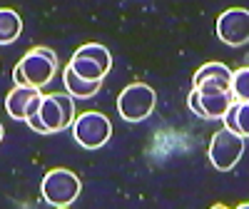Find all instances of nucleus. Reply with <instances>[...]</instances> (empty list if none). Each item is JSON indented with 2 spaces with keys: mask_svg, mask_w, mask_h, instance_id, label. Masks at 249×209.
I'll return each instance as SVG.
<instances>
[{
  "mask_svg": "<svg viewBox=\"0 0 249 209\" xmlns=\"http://www.w3.org/2000/svg\"><path fill=\"white\" fill-rule=\"evenodd\" d=\"M157 95L147 82H130L117 97V112L124 122H142L155 112Z\"/></svg>",
  "mask_w": 249,
  "mask_h": 209,
  "instance_id": "39448f33",
  "label": "nucleus"
},
{
  "mask_svg": "<svg viewBox=\"0 0 249 209\" xmlns=\"http://www.w3.org/2000/svg\"><path fill=\"white\" fill-rule=\"evenodd\" d=\"M37 95H43L40 90H33V87H13L5 97V110L13 120L18 122H25V112H28V104L37 97Z\"/></svg>",
  "mask_w": 249,
  "mask_h": 209,
  "instance_id": "9b49d317",
  "label": "nucleus"
},
{
  "mask_svg": "<svg viewBox=\"0 0 249 209\" xmlns=\"http://www.w3.org/2000/svg\"><path fill=\"white\" fill-rule=\"evenodd\" d=\"M23 33V17L13 8H0V45H10Z\"/></svg>",
  "mask_w": 249,
  "mask_h": 209,
  "instance_id": "4468645a",
  "label": "nucleus"
},
{
  "mask_svg": "<svg viewBox=\"0 0 249 209\" xmlns=\"http://www.w3.org/2000/svg\"><path fill=\"white\" fill-rule=\"evenodd\" d=\"M197 92V90H195ZM199 107H202V117L204 120H222L224 112L232 107V92L230 90H219V92H197Z\"/></svg>",
  "mask_w": 249,
  "mask_h": 209,
  "instance_id": "9d476101",
  "label": "nucleus"
},
{
  "mask_svg": "<svg viewBox=\"0 0 249 209\" xmlns=\"http://www.w3.org/2000/svg\"><path fill=\"white\" fill-rule=\"evenodd\" d=\"M230 92H232L234 102H249V70L247 68H239L237 72H232Z\"/></svg>",
  "mask_w": 249,
  "mask_h": 209,
  "instance_id": "2eb2a0df",
  "label": "nucleus"
},
{
  "mask_svg": "<svg viewBox=\"0 0 249 209\" xmlns=\"http://www.w3.org/2000/svg\"><path fill=\"white\" fill-rule=\"evenodd\" d=\"M222 122H224V130H230V132L247 139V135H249V102H232V107L224 112Z\"/></svg>",
  "mask_w": 249,
  "mask_h": 209,
  "instance_id": "f8f14e48",
  "label": "nucleus"
},
{
  "mask_svg": "<svg viewBox=\"0 0 249 209\" xmlns=\"http://www.w3.org/2000/svg\"><path fill=\"white\" fill-rule=\"evenodd\" d=\"M60 209H70V207H60Z\"/></svg>",
  "mask_w": 249,
  "mask_h": 209,
  "instance_id": "aec40b11",
  "label": "nucleus"
},
{
  "mask_svg": "<svg viewBox=\"0 0 249 209\" xmlns=\"http://www.w3.org/2000/svg\"><path fill=\"white\" fill-rule=\"evenodd\" d=\"M237 209H249V204H247V202H242V204H239Z\"/></svg>",
  "mask_w": 249,
  "mask_h": 209,
  "instance_id": "6ab92c4d",
  "label": "nucleus"
},
{
  "mask_svg": "<svg viewBox=\"0 0 249 209\" xmlns=\"http://www.w3.org/2000/svg\"><path fill=\"white\" fill-rule=\"evenodd\" d=\"M3 135H5V127H3V124H0V142H3Z\"/></svg>",
  "mask_w": 249,
  "mask_h": 209,
  "instance_id": "a211bd4d",
  "label": "nucleus"
},
{
  "mask_svg": "<svg viewBox=\"0 0 249 209\" xmlns=\"http://www.w3.org/2000/svg\"><path fill=\"white\" fill-rule=\"evenodd\" d=\"M217 37L230 48H244L249 43V10L230 8L217 17Z\"/></svg>",
  "mask_w": 249,
  "mask_h": 209,
  "instance_id": "6e6552de",
  "label": "nucleus"
},
{
  "mask_svg": "<svg viewBox=\"0 0 249 209\" xmlns=\"http://www.w3.org/2000/svg\"><path fill=\"white\" fill-rule=\"evenodd\" d=\"M57 68H60V60H57V52L53 48H33L28 50L20 62L13 70V80L18 87H33V90H43L48 87L50 82L55 80L57 75Z\"/></svg>",
  "mask_w": 249,
  "mask_h": 209,
  "instance_id": "f257e3e1",
  "label": "nucleus"
},
{
  "mask_svg": "<svg viewBox=\"0 0 249 209\" xmlns=\"http://www.w3.org/2000/svg\"><path fill=\"white\" fill-rule=\"evenodd\" d=\"M80 190H82L80 177L72 170H62V167L45 172L43 182H40V194H43L45 204H50L53 209L72 207L75 199L80 197Z\"/></svg>",
  "mask_w": 249,
  "mask_h": 209,
  "instance_id": "20e7f679",
  "label": "nucleus"
},
{
  "mask_svg": "<svg viewBox=\"0 0 249 209\" xmlns=\"http://www.w3.org/2000/svg\"><path fill=\"white\" fill-rule=\"evenodd\" d=\"M68 68L85 82H102L112 68V55L105 45L88 43V45H80L72 52Z\"/></svg>",
  "mask_w": 249,
  "mask_h": 209,
  "instance_id": "7ed1b4c3",
  "label": "nucleus"
},
{
  "mask_svg": "<svg viewBox=\"0 0 249 209\" xmlns=\"http://www.w3.org/2000/svg\"><path fill=\"white\" fill-rule=\"evenodd\" d=\"M187 104H190V110H192L197 117H202V107H199V100H197V92H195V90L190 92V97H187ZM202 120H204V117H202Z\"/></svg>",
  "mask_w": 249,
  "mask_h": 209,
  "instance_id": "dca6fc26",
  "label": "nucleus"
},
{
  "mask_svg": "<svg viewBox=\"0 0 249 209\" xmlns=\"http://www.w3.org/2000/svg\"><path fill=\"white\" fill-rule=\"evenodd\" d=\"M199 85H217L222 90H230L232 70L227 68L224 62H204L192 77V87H199Z\"/></svg>",
  "mask_w": 249,
  "mask_h": 209,
  "instance_id": "1a4fd4ad",
  "label": "nucleus"
},
{
  "mask_svg": "<svg viewBox=\"0 0 249 209\" xmlns=\"http://www.w3.org/2000/svg\"><path fill=\"white\" fill-rule=\"evenodd\" d=\"M244 142H247L244 137L224 130V127L217 130L212 135V142H210V162H212L214 170L232 172L244 155Z\"/></svg>",
  "mask_w": 249,
  "mask_h": 209,
  "instance_id": "0eeeda50",
  "label": "nucleus"
},
{
  "mask_svg": "<svg viewBox=\"0 0 249 209\" xmlns=\"http://www.w3.org/2000/svg\"><path fill=\"white\" fill-rule=\"evenodd\" d=\"M210 209H230V207H224V204H214V207H210Z\"/></svg>",
  "mask_w": 249,
  "mask_h": 209,
  "instance_id": "f3484780",
  "label": "nucleus"
},
{
  "mask_svg": "<svg viewBox=\"0 0 249 209\" xmlns=\"http://www.w3.org/2000/svg\"><path fill=\"white\" fill-rule=\"evenodd\" d=\"M72 137L82 150H100L112 137V122L102 112H82L72 122Z\"/></svg>",
  "mask_w": 249,
  "mask_h": 209,
  "instance_id": "423d86ee",
  "label": "nucleus"
},
{
  "mask_svg": "<svg viewBox=\"0 0 249 209\" xmlns=\"http://www.w3.org/2000/svg\"><path fill=\"white\" fill-rule=\"evenodd\" d=\"M28 127L37 135H53V132H62L72 127L75 122V102L70 95H43V102H40L37 115L28 117Z\"/></svg>",
  "mask_w": 249,
  "mask_h": 209,
  "instance_id": "f03ea898",
  "label": "nucleus"
},
{
  "mask_svg": "<svg viewBox=\"0 0 249 209\" xmlns=\"http://www.w3.org/2000/svg\"><path fill=\"white\" fill-rule=\"evenodd\" d=\"M62 82H65V90L70 97H77V100H90L100 92L102 87V82H85V80H80L70 68L62 70Z\"/></svg>",
  "mask_w": 249,
  "mask_h": 209,
  "instance_id": "ddd939ff",
  "label": "nucleus"
}]
</instances>
